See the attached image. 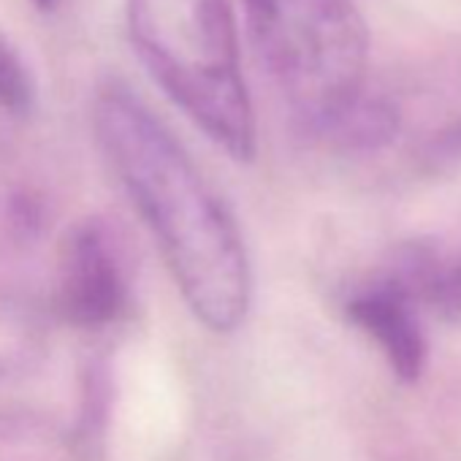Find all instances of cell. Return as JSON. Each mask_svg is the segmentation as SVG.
<instances>
[{"label":"cell","instance_id":"6da1fadb","mask_svg":"<svg viewBox=\"0 0 461 461\" xmlns=\"http://www.w3.org/2000/svg\"><path fill=\"white\" fill-rule=\"evenodd\" d=\"M93 131L195 321L214 334L242 329L253 302L248 248L185 147L120 79L98 85Z\"/></svg>","mask_w":461,"mask_h":461},{"label":"cell","instance_id":"7a4b0ae2","mask_svg":"<svg viewBox=\"0 0 461 461\" xmlns=\"http://www.w3.org/2000/svg\"><path fill=\"white\" fill-rule=\"evenodd\" d=\"M131 44L163 93L234 160L256 158V117L228 0H128Z\"/></svg>","mask_w":461,"mask_h":461},{"label":"cell","instance_id":"3957f363","mask_svg":"<svg viewBox=\"0 0 461 461\" xmlns=\"http://www.w3.org/2000/svg\"><path fill=\"white\" fill-rule=\"evenodd\" d=\"M253 47L291 112L331 141L369 101V33L353 0H245Z\"/></svg>","mask_w":461,"mask_h":461},{"label":"cell","instance_id":"277c9868","mask_svg":"<svg viewBox=\"0 0 461 461\" xmlns=\"http://www.w3.org/2000/svg\"><path fill=\"white\" fill-rule=\"evenodd\" d=\"M128 277L114 237L101 220L77 222L60 248L55 275V312L82 331L114 326L128 310Z\"/></svg>","mask_w":461,"mask_h":461},{"label":"cell","instance_id":"5b68a950","mask_svg":"<svg viewBox=\"0 0 461 461\" xmlns=\"http://www.w3.org/2000/svg\"><path fill=\"white\" fill-rule=\"evenodd\" d=\"M412 296L404 277H388L348 302V318L375 339L402 383H418L426 369V337L415 318Z\"/></svg>","mask_w":461,"mask_h":461},{"label":"cell","instance_id":"8992f818","mask_svg":"<svg viewBox=\"0 0 461 461\" xmlns=\"http://www.w3.org/2000/svg\"><path fill=\"white\" fill-rule=\"evenodd\" d=\"M36 82L20 52L0 39V109L9 117L25 120L36 109Z\"/></svg>","mask_w":461,"mask_h":461},{"label":"cell","instance_id":"52a82bcc","mask_svg":"<svg viewBox=\"0 0 461 461\" xmlns=\"http://www.w3.org/2000/svg\"><path fill=\"white\" fill-rule=\"evenodd\" d=\"M410 264L412 267L407 269L404 277L410 280L412 291H418L437 312L447 318H458L461 315V261L445 269H437L420 261H410Z\"/></svg>","mask_w":461,"mask_h":461},{"label":"cell","instance_id":"ba28073f","mask_svg":"<svg viewBox=\"0 0 461 461\" xmlns=\"http://www.w3.org/2000/svg\"><path fill=\"white\" fill-rule=\"evenodd\" d=\"M439 152L447 155V158H458V155H461V128H456L453 133H447V136L439 141Z\"/></svg>","mask_w":461,"mask_h":461},{"label":"cell","instance_id":"9c48e42d","mask_svg":"<svg viewBox=\"0 0 461 461\" xmlns=\"http://www.w3.org/2000/svg\"><path fill=\"white\" fill-rule=\"evenodd\" d=\"M33 6L41 12H55L60 6V0H33Z\"/></svg>","mask_w":461,"mask_h":461}]
</instances>
